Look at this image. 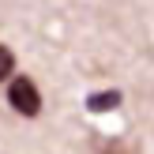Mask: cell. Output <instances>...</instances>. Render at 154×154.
I'll list each match as a JSON object with an SVG mask.
<instances>
[{
    "instance_id": "1",
    "label": "cell",
    "mask_w": 154,
    "mask_h": 154,
    "mask_svg": "<svg viewBox=\"0 0 154 154\" xmlns=\"http://www.w3.org/2000/svg\"><path fill=\"white\" fill-rule=\"evenodd\" d=\"M8 105L34 120L42 113V90H38V83L30 75H11V83H8Z\"/></svg>"
},
{
    "instance_id": "2",
    "label": "cell",
    "mask_w": 154,
    "mask_h": 154,
    "mask_svg": "<svg viewBox=\"0 0 154 154\" xmlns=\"http://www.w3.org/2000/svg\"><path fill=\"white\" fill-rule=\"evenodd\" d=\"M120 102H124L120 90H98V94L87 98V113H109V109H117Z\"/></svg>"
},
{
    "instance_id": "3",
    "label": "cell",
    "mask_w": 154,
    "mask_h": 154,
    "mask_svg": "<svg viewBox=\"0 0 154 154\" xmlns=\"http://www.w3.org/2000/svg\"><path fill=\"white\" fill-rule=\"evenodd\" d=\"M11 75H15V53L8 45H0V83L11 79Z\"/></svg>"
},
{
    "instance_id": "4",
    "label": "cell",
    "mask_w": 154,
    "mask_h": 154,
    "mask_svg": "<svg viewBox=\"0 0 154 154\" xmlns=\"http://www.w3.org/2000/svg\"><path fill=\"white\" fill-rule=\"evenodd\" d=\"M98 154H128V150L120 147V143H102V147H98Z\"/></svg>"
}]
</instances>
